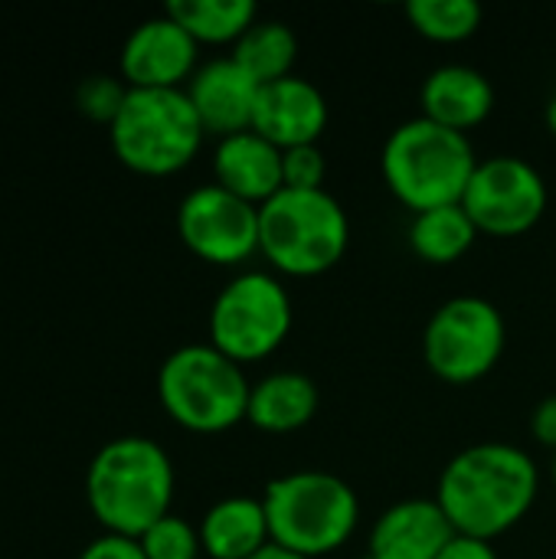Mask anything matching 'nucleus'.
<instances>
[{"label":"nucleus","instance_id":"2f4dec72","mask_svg":"<svg viewBox=\"0 0 556 559\" xmlns=\"http://www.w3.org/2000/svg\"><path fill=\"white\" fill-rule=\"evenodd\" d=\"M554 481H556V452H554Z\"/></svg>","mask_w":556,"mask_h":559},{"label":"nucleus","instance_id":"bb28decb","mask_svg":"<svg viewBox=\"0 0 556 559\" xmlns=\"http://www.w3.org/2000/svg\"><path fill=\"white\" fill-rule=\"evenodd\" d=\"M79 559H147L141 544L134 537H121V534H102L98 540H92Z\"/></svg>","mask_w":556,"mask_h":559},{"label":"nucleus","instance_id":"c756f323","mask_svg":"<svg viewBox=\"0 0 556 559\" xmlns=\"http://www.w3.org/2000/svg\"><path fill=\"white\" fill-rule=\"evenodd\" d=\"M252 559H308L301 557V554H292V550H285V547H279V544H269L265 550H259Z\"/></svg>","mask_w":556,"mask_h":559},{"label":"nucleus","instance_id":"393cba45","mask_svg":"<svg viewBox=\"0 0 556 559\" xmlns=\"http://www.w3.org/2000/svg\"><path fill=\"white\" fill-rule=\"evenodd\" d=\"M125 95H128V85H121L118 79L111 75H92L79 85V111L88 115L92 121H102V124H111L115 115L121 111L125 105Z\"/></svg>","mask_w":556,"mask_h":559},{"label":"nucleus","instance_id":"c85d7f7f","mask_svg":"<svg viewBox=\"0 0 556 559\" xmlns=\"http://www.w3.org/2000/svg\"><path fill=\"white\" fill-rule=\"evenodd\" d=\"M531 432L541 445H547L551 452H556V393L541 400L534 416H531Z\"/></svg>","mask_w":556,"mask_h":559},{"label":"nucleus","instance_id":"dca6fc26","mask_svg":"<svg viewBox=\"0 0 556 559\" xmlns=\"http://www.w3.org/2000/svg\"><path fill=\"white\" fill-rule=\"evenodd\" d=\"M213 183H220L223 190L262 206L279 190H285L282 147H275L252 128L220 138L213 151Z\"/></svg>","mask_w":556,"mask_h":559},{"label":"nucleus","instance_id":"412c9836","mask_svg":"<svg viewBox=\"0 0 556 559\" xmlns=\"http://www.w3.org/2000/svg\"><path fill=\"white\" fill-rule=\"evenodd\" d=\"M259 85L292 75L298 56V36L282 20H256L229 52Z\"/></svg>","mask_w":556,"mask_h":559},{"label":"nucleus","instance_id":"5701e85b","mask_svg":"<svg viewBox=\"0 0 556 559\" xmlns=\"http://www.w3.org/2000/svg\"><path fill=\"white\" fill-rule=\"evenodd\" d=\"M406 16L416 33L436 43H462L482 26L478 0H410Z\"/></svg>","mask_w":556,"mask_h":559},{"label":"nucleus","instance_id":"423d86ee","mask_svg":"<svg viewBox=\"0 0 556 559\" xmlns=\"http://www.w3.org/2000/svg\"><path fill=\"white\" fill-rule=\"evenodd\" d=\"M206 131L184 88H128L121 111L108 124L115 157L147 177L184 170Z\"/></svg>","mask_w":556,"mask_h":559},{"label":"nucleus","instance_id":"f257e3e1","mask_svg":"<svg viewBox=\"0 0 556 559\" xmlns=\"http://www.w3.org/2000/svg\"><path fill=\"white\" fill-rule=\"evenodd\" d=\"M537 488L541 472L521 445L482 442L442 468L436 501L456 534L495 540L534 508Z\"/></svg>","mask_w":556,"mask_h":559},{"label":"nucleus","instance_id":"f3484780","mask_svg":"<svg viewBox=\"0 0 556 559\" xmlns=\"http://www.w3.org/2000/svg\"><path fill=\"white\" fill-rule=\"evenodd\" d=\"M419 105H423V118L469 134L472 128H478L492 115L495 85L475 66L446 62L423 79Z\"/></svg>","mask_w":556,"mask_h":559},{"label":"nucleus","instance_id":"0eeeda50","mask_svg":"<svg viewBox=\"0 0 556 559\" xmlns=\"http://www.w3.org/2000/svg\"><path fill=\"white\" fill-rule=\"evenodd\" d=\"M252 383L242 364L213 344L177 347L157 373V396L167 416L200 436H216L246 419Z\"/></svg>","mask_w":556,"mask_h":559},{"label":"nucleus","instance_id":"9b49d317","mask_svg":"<svg viewBox=\"0 0 556 559\" xmlns=\"http://www.w3.org/2000/svg\"><path fill=\"white\" fill-rule=\"evenodd\" d=\"M177 233L203 262L239 265L259 252V206L220 183H203L180 200Z\"/></svg>","mask_w":556,"mask_h":559},{"label":"nucleus","instance_id":"f03ea898","mask_svg":"<svg viewBox=\"0 0 556 559\" xmlns=\"http://www.w3.org/2000/svg\"><path fill=\"white\" fill-rule=\"evenodd\" d=\"M85 498L105 534L141 537L170 514V455L144 436H121L102 445L85 475Z\"/></svg>","mask_w":556,"mask_h":559},{"label":"nucleus","instance_id":"6ab92c4d","mask_svg":"<svg viewBox=\"0 0 556 559\" xmlns=\"http://www.w3.org/2000/svg\"><path fill=\"white\" fill-rule=\"evenodd\" d=\"M318 403H321V393L308 373L279 370L252 383L246 419L262 432L282 436V432H295L308 426L318 413Z\"/></svg>","mask_w":556,"mask_h":559},{"label":"nucleus","instance_id":"cd10ccee","mask_svg":"<svg viewBox=\"0 0 556 559\" xmlns=\"http://www.w3.org/2000/svg\"><path fill=\"white\" fill-rule=\"evenodd\" d=\"M436 559H498V550L492 547V540H478V537L456 534L446 544V550Z\"/></svg>","mask_w":556,"mask_h":559},{"label":"nucleus","instance_id":"aec40b11","mask_svg":"<svg viewBox=\"0 0 556 559\" xmlns=\"http://www.w3.org/2000/svg\"><path fill=\"white\" fill-rule=\"evenodd\" d=\"M478 239V226L465 213L462 203L423 210L413 216L410 226V246L423 262L433 265H452L459 262Z\"/></svg>","mask_w":556,"mask_h":559},{"label":"nucleus","instance_id":"4be33fe9","mask_svg":"<svg viewBox=\"0 0 556 559\" xmlns=\"http://www.w3.org/2000/svg\"><path fill=\"white\" fill-rule=\"evenodd\" d=\"M197 43H233L259 20L252 0H170L164 7Z\"/></svg>","mask_w":556,"mask_h":559},{"label":"nucleus","instance_id":"473e14b6","mask_svg":"<svg viewBox=\"0 0 556 559\" xmlns=\"http://www.w3.org/2000/svg\"><path fill=\"white\" fill-rule=\"evenodd\" d=\"M360 559H377V557H374V554H367V557H360Z\"/></svg>","mask_w":556,"mask_h":559},{"label":"nucleus","instance_id":"4468645a","mask_svg":"<svg viewBox=\"0 0 556 559\" xmlns=\"http://www.w3.org/2000/svg\"><path fill=\"white\" fill-rule=\"evenodd\" d=\"M259 88L262 85L233 56L200 66L184 85L203 131L216 138H229L252 128Z\"/></svg>","mask_w":556,"mask_h":559},{"label":"nucleus","instance_id":"b1692460","mask_svg":"<svg viewBox=\"0 0 556 559\" xmlns=\"http://www.w3.org/2000/svg\"><path fill=\"white\" fill-rule=\"evenodd\" d=\"M141 550L147 559H197L203 554V544H200V531L190 527L184 518L177 514H167L161 518L154 527H147L141 537H138Z\"/></svg>","mask_w":556,"mask_h":559},{"label":"nucleus","instance_id":"39448f33","mask_svg":"<svg viewBox=\"0 0 556 559\" xmlns=\"http://www.w3.org/2000/svg\"><path fill=\"white\" fill-rule=\"evenodd\" d=\"M347 242V210L328 190L285 187L259 206V252L282 275H321L344 259Z\"/></svg>","mask_w":556,"mask_h":559},{"label":"nucleus","instance_id":"1a4fd4ad","mask_svg":"<svg viewBox=\"0 0 556 559\" xmlns=\"http://www.w3.org/2000/svg\"><path fill=\"white\" fill-rule=\"evenodd\" d=\"M505 341L501 311L488 298L459 295L433 311L423 331V357L439 380L475 383L498 367Z\"/></svg>","mask_w":556,"mask_h":559},{"label":"nucleus","instance_id":"9d476101","mask_svg":"<svg viewBox=\"0 0 556 559\" xmlns=\"http://www.w3.org/2000/svg\"><path fill=\"white\" fill-rule=\"evenodd\" d=\"M547 180L534 164H528L518 154H495L478 160L462 206L478 226V233L488 236H521L547 210Z\"/></svg>","mask_w":556,"mask_h":559},{"label":"nucleus","instance_id":"f8f14e48","mask_svg":"<svg viewBox=\"0 0 556 559\" xmlns=\"http://www.w3.org/2000/svg\"><path fill=\"white\" fill-rule=\"evenodd\" d=\"M197 46L174 16H151L125 39L121 75L128 88H184L197 72Z\"/></svg>","mask_w":556,"mask_h":559},{"label":"nucleus","instance_id":"7ed1b4c3","mask_svg":"<svg viewBox=\"0 0 556 559\" xmlns=\"http://www.w3.org/2000/svg\"><path fill=\"white\" fill-rule=\"evenodd\" d=\"M475 167L478 157L469 134L423 115L397 124L380 154L390 193L416 213L462 203Z\"/></svg>","mask_w":556,"mask_h":559},{"label":"nucleus","instance_id":"ddd939ff","mask_svg":"<svg viewBox=\"0 0 556 559\" xmlns=\"http://www.w3.org/2000/svg\"><path fill=\"white\" fill-rule=\"evenodd\" d=\"M324 128H328V98L315 82L292 72L259 88L252 131H259L275 147L288 151L301 144H318Z\"/></svg>","mask_w":556,"mask_h":559},{"label":"nucleus","instance_id":"2eb2a0df","mask_svg":"<svg viewBox=\"0 0 556 559\" xmlns=\"http://www.w3.org/2000/svg\"><path fill=\"white\" fill-rule=\"evenodd\" d=\"M456 537L436 498H406L387 508L370 531V554L377 559H436Z\"/></svg>","mask_w":556,"mask_h":559},{"label":"nucleus","instance_id":"20e7f679","mask_svg":"<svg viewBox=\"0 0 556 559\" xmlns=\"http://www.w3.org/2000/svg\"><path fill=\"white\" fill-rule=\"evenodd\" d=\"M272 544L308 559L341 550L360 521L354 488L334 472H288L265 485L262 495Z\"/></svg>","mask_w":556,"mask_h":559},{"label":"nucleus","instance_id":"7c9ffc66","mask_svg":"<svg viewBox=\"0 0 556 559\" xmlns=\"http://www.w3.org/2000/svg\"><path fill=\"white\" fill-rule=\"evenodd\" d=\"M544 118H547V128H551V134L556 138V92H554V98L547 102V111H544Z\"/></svg>","mask_w":556,"mask_h":559},{"label":"nucleus","instance_id":"a878e982","mask_svg":"<svg viewBox=\"0 0 556 559\" xmlns=\"http://www.w3.org/2000/svg\"><path fill=\"white\" fill-rule=\"evenodd\" d=\"M328 160L318 144H301L282 151V177L288 190H324Z\"/></svg>","mask_w":556,"mask_h":559},{"label":"nucleus","instance_id":"6e6552de","mask_svg":"<svg viewBox=\"0 0 556 559\" xmlns=\"http://www.w3.org/2000/svg\"><path fill=\"white\" fill-rule=\"evenodd\" d=\"M292 321L288 288L269 272H242L213 298L210 344L236 364H252L285 344Z\"/></svg>","mask_w":556,"mask_h":559},{"label":"nucleus","instance_id":"a211bd4d","mask_svg":"<svg viewBox=\"0 0 556 559\" xmlns=\"http://www.w3.org/2000/svg\"><path fill=\"white\" fill-rule=\"evenodd\" d=\"M203 554L213 559H252L272 544L262 498L229 495L216 501L200 521Z\"/></svg>","mask_w":556,"mask_h":559}]
</instances>
